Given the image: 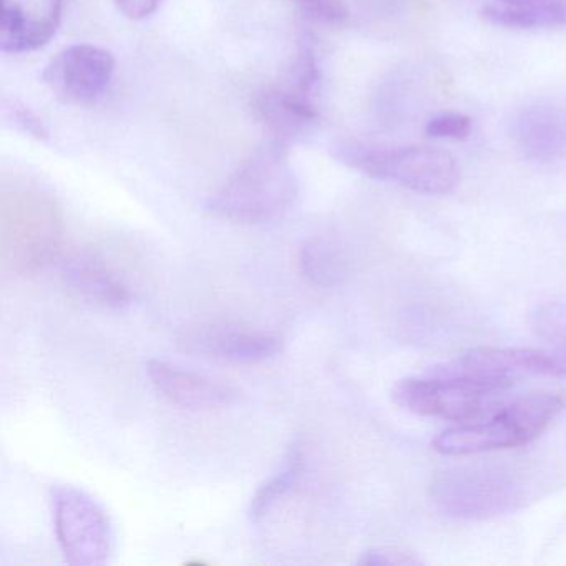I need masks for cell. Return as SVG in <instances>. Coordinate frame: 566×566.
<instances>
[{
    "label": "cell",
    "mask_w": 566,
    "mask_h": 566,
    "mask_svg": "<svg viewBox=\"0 0 566 566\" xmlns=\"http://www.w3.org/2000/svg\"><path fill=\"white\" fill-rule=\"evenodd\" d=\"M300 195L284 145L273 142L258 151L213 197L207 211L240 224L270 223L284 217Z\"/></svg>",
    "instance_id": "6da1fadb"
},
{
    "label": "cell",
    "mask_w": 566,
    "mask_h": 566,
    "mask_svg": "<svg viewBox=\"0 0 566 566\" xmlns=\"http://www.w3.org/2000/svg\"><path fill=\"white\" fill-rule=\"evenodd\" d=\"M563 409L558 394L535 392L499 403L486 416L443 430L432 440L440 455L467 457L515 449L538 439Z\"/></svg>",
    "instance_id": "7a4b0ae2"
},
{
    "label": "cell",
    "mask_w": 566,
    "mask_h": 566,
    "mask_svg": "<svg viewBox=\"0 0 566 566\" xmlns=\"http://www.w3.org/2000/svg\"><path fill=\"white\" fill-rule=\"evenodd\" d=\"M333 157L366 177L389 181L416 193L449 195L460 184L459 164L449 151L439 148H377L343 140L334 145Z\"/></svg>",
    "instance_id": "3957f363"
},
{
    "label": "cell",
    "mask_w": 566,
    "mask_h": 566,
    "mask_svg": "<svg viewBox=\"0 0 566 566\" xmlns=\"http://www.w3.org/2000/svg\"><path fill=\"white\" fill-rule=\"evenodd\" d=\"M510 387L479 377L436 370V376L407 377L394 387L397 406L422 417L472 422L495 409L496 397Z\"/></svg>",
    "instance_id": "277c9868"
},
{
    "label": "cell",
    "mask_w": 566,
    "mask_h": 566,
    "mask_svg": "<svg viewBox=\"0 0 566 566\" xmlns=\"http://www.w3.org/2000/svg\"><path fill=\"white\" fill-rule=\"evenodd\" d=\"M55 538L72 566H102L114 553V526L104 506L84 490L59 485L52 490Z\"/></svg>",
    "instance_id": "5b68a950"
},
{
    "label": "cell",
    "mask_w": 566,
    "mask_h": 566,
    "mask_svg": "<svg viewBox=\"0 0 566 566\" xmlns=\"http://www.w3.org/2000/svg\"><path fill=\"white\" fill-rule=\"evenodd\" d=\"M319 82L316 55L306 45L297 52L296 61L283 84L264 88L254 95V115L273 135L274 142L290 144L313 128L319 118L316 105Z\"/></svg>",
    "instance_id": "8992f818"
},
{
    "label": "cell",
    "mask_w": 566,
    "mask_h": 566,
    "mask_svg": "<svg viewBox=\"0 0 566 566\" xmlns=\"http://www.w3.org/2000/svg\"><path fill=\"white\" fill-rule=\"evenodd\" d=\"M61 223L45 201H15L2 218V260L12 273L34 276L61 253Z\"/></svg>",
    "instance_id": "52a82bcc"
},
{
    "label": "cell",
    "mask_w": 566,
    "mask_h": 566,
    "mask_svg": "<svg viewBox=\"0 0 566 566\" xmlns=\"http://www.w3.org/2000/svg\"><path fill=\"white\" fill-rule=\"evenodd\" d=\"M520 499L518 483L500 470H453L437 476L432 485L433 503L453 518L482 520L502 515Z\"/></svg>",
    "instance_id": "ba28073f"
},
{
    "label": "cell",
    "mask_w": 566,
    "mask_h": 566,
    "mask_svg": "<svg viewBox=\"0 0 566 566\" xmlns=\"http://www.w3.org/2000/svg\"><path fill=\"white\" fill-rule=\"evenodd\" d=\"M180 349L228 364H260L283 350L276 333L233 323H198L185 327L177 339Z\"/></svg>",
    "instance_id": "9c48e42d"
},
{
    "label": "cell",
    "mask_w": 566,
    "mask_h": 566,
    "mask_svg": "<svg viewBox=\"0 0 566 566\" xmlns=\"http://www.w3.org/2000/svg\"><path fill=\"white\" fill-rule=\"evenodd\" d=\"M115 72V59L105 49L78 44L59 52L42 74L49 91L69 105L95 104L104 97Z\"/></svg>",
    "instance_id": "30bf717a"
},
{
    "label": "cell",
    "mask_w": 566,
    "mask_h": 566,
    "mask_svg": "<svg viewBox=\"0 0 566 566\" xmlns=\"http://www.w3.org/2000/svg\"><path fill=\"white\" fill-rule=\"evenodd\" d=\"M437 370L512 387L522 376H565L566 359L530 347H476Z\"/></svg>",
    "instance_id": "8fae6325"
},
{
    "label": "cell",
    "mask_w": 566,
    "mask_h": 566,
    "mask_svg": "<svg viewBox=\"0 0 566 566\" xmlns=\"http://www.w3.org/2000/svg\"><path fill=\"white\" fill-rule=\"evenodd\" d=\"M147 376L161 397L184 409H221L237 402L240 397L231 384L170 360H148Z\"/></svg>",
    "instance_id": "7c38bea8"
},
{
    "label": "cell",
    "mask_w": 566,
    "mask_h": 566,
    "mask_svg": "<svg viewBox=\"0 0 566 566\" xmlns=\"http://www.w3.org/2000/svg\"><path fill=\"white\" fill-rule=\"evenodd\" d=\"M64 0H0V44L6 54H31L57 34Z\"/></svg>",
    "instance_id": "4fadbf2b"
},
{
    "label": "cell",
    "mask_w": 566,
    "mask_h": 566,
    "mask_svg": "<svg viewBox=\"0 0 566 566\" xmlns=\"http://www.w3.org/2000/svg\"><path fill=\"white\" fill-rule=\"evenodd\" d=\"M62 280L72 293L105 310H125L134 301L124 277L95 254L75 253L62 261Z\"/></svg>",
    "instance_id": "5bb4252c"
},
{
    "label": "cell",
    "mask_w": 566,
    "mask_h": 566,
    "mask_svg": "<svg viewBox=\"0 0 566 566\" xmlns=\"http://www.w3.org/2000/svg\"><path fill=\"white\" fill-rule=\"evenodd\" d=\"M490 24L509 29L566 28V0H530L520 4H492L482 11Z\"/></svg>",
    "instance_id": "9a60e30c"
},
{
    "label": "cell",
    "mask_w": 566,
    "mask_h": 566,
    "mask_svg": "<svg viewBox=\"0 0 566 566\" xmlns=\"http://www.w3.org/2000/svg\"><path fill=\"white\" fill-rule=\"evenodd\" d=\"M297 260L301 274L314 286H337L347 274V261L343 251L323 238L304 241Z\"/></svg>",
    "instance_id": "2e32d148"
},
{
    "label": "cell",
    "mask_w": 566,
    "mask_h": 566,
    "mask_svg": "<svg viewBox=\"0 0 566 566\" xmlns=\"http://www.w3.org/2000/svg\"><path fill=\"white\" fill-rule=\"evenodd\" d=\"M304 472V452L300 443L294 442L284 457L283 465L266 480L251 499L248 515L253 522H260L270 515L271 510L290 495L291 490L297 485Z\"/></svg>",
    "instance_id": "e0dca14e"
},
{
    "label": "cell",
    "mask_w": 566,
    "mask_h": 566,
    "mask_svg": "<svg viewBox=\"0 0 566 566\" xmlns=\"http://www.w3.org/2000/svg\"><path fill=\"white\" fill-rule=\"evenodd\" d=\"M520 137L526 150L535 157H553L566 144L562 120L549 114H528L520 122Z\"/></svg>",
    "instance_id": "ac0fdd59"
},
{
    "label": "cell",
    "mask_w": 566,
    "mask_h": 566,
    "mask_svg": "<svg viewBox=\"0 0 566 566\" xmlns=\"http://www.w3.org/2000/svg\"><path fill=\"white\" fill-rule=\"evenodd\" d=\"M300 14L314 24L343 28L349 21V9L344 0H291Z\"/></svg>",
    "instance_id": "d6986e66"
},
{
    "label": "cell",
    "mask_w": 566,
    "mask_h": 566,
    "mask_svg": "<svg viewBox=\"0 0 566 566\" xmlns=\"http://www.w3.org/2000/svg\"><path fill=\"white\" fill-rule=\"evenodd\" d=\"M472 120L462 114H442L427 124L426 134L442 140L462 142L470 137Z\"/></svg>",
    "instance_id": "ffe728a7"
},
{
    "label": "cell",
    "mask_w": 566,
    "mask_h": 566,
    "mask_svg": "<svg viewBox=\"0 0 566 566\" xmlns=\"http://www.w3.org/2000/svg\"><path fill=\"white\" fill-rule=\"evenodd\" d=\"M359 565L377 566H407L420 565V559L416 558L412 553L402 552L397 548H374L367 549L359 558Z\"/></svg>",
    "instance_id": "44dd1931"
},
{
    "label": "cell",
    "mask_w": 566,
    "mask_h": 566,
    "mask_svg": "<svg viewBox=\"0 0 566 566\" xmlns=\"http://www.w3.org/2000/svg\"><path fill=\"white\" fill-rule=\"evenodd\" d=\"M118 11L132 21L150 18L160 8L161 0H114Z\"/></svg>",
    "instance_id": "7402d4cb"
},
{
    "label": "cell",
    "mask_w": 566,
    "mask_h": 566,
    "mask_svg": "<svg viewBox=\"0 0 566 566\" xmlns=\"http://www.w3.org/2000/svg\"><path fill=\"white\" fill-rule=\"evenodd\" d=\"M502 4H520V2H530V0H499Z\"/></svg>",
    "instance_id": "603a6c76"
}]
</instances>
